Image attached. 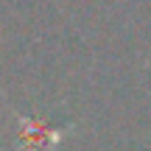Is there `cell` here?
<instances>
[{"label": "cell", "instance_id": "cell-1", "mask_svg": "<svg viewBox=\"0 0 151 151\" xmlns=\"http://www.w3.org/2000/svg\"><path fill=\"white\" fill-rule=\"evenodd\" d=\"M59 140V132H50L48 126H37V123H22V132H20V143L25 151H45L50 146H56Z\"/></svg>", "mask_w": 151, "mask_h": 151}]
</instances>
